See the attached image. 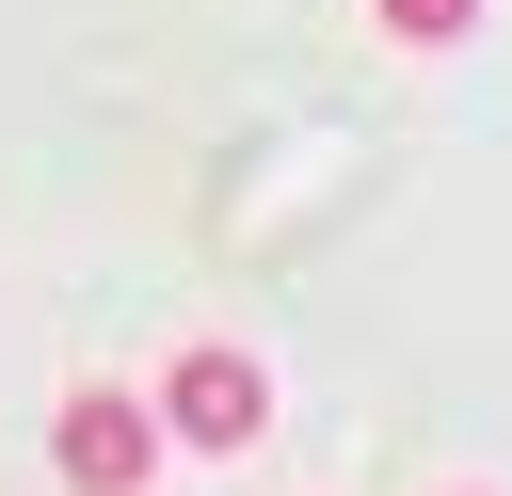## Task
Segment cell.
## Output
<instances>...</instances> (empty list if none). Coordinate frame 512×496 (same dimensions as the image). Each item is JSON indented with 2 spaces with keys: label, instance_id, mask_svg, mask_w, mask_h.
Returning a JSON list of instances; mask_svg holds the SVG:
<instances>
[{
  "label": "cell",
  "instance_id": "4",
  "mask_svg": "<svg viewBox=\"0 0 512 496\" xmlns=\"http://www.w3.org/2000/svg\"><path fill=\"white\" fill-rule=\"evenodd\" d=\"M448 496H496V480H448Z\"/></svg>",
  "mask_w": 512,
  "mask_h": 496
},
{
  "label": "cell",
  "instance_id": "2",
  "mask_svg": "<svg viewBox=\"0 0 512 496\" xmlns=\"http://www.w3.org/2000/svg\"><path fill=\"white\" fill-rule=\"evenodd\" d=\"M48 464H64V496H144L176 448H160V416H144L128 384H64V400H48Z\"/></svg>",
  "mask_w": 512,
  "mask_h": 496
},
{
  "label": "cell",
  "instance_id": "1",
  "mask_svg": "<svg viewBox=\"0 0 512 496\" xmlns=\"http://www.w3.org/2000/svg\"><path fill=\"white\" fill-rule=\"evenodd\" d=\"M144 416H160V448H192V464H240V448L272 432V368H256L240 336H192V352L160 368V400H144Z\"/></svg>",
  "mask_w": 512,
  "mask_h": 496
},
{
  "label": "cell",
  "instance_id": "3",
  "mask_svg": "<svg viewBox=\"0 0 512 496\" xmlns=\"http://www.w3.org/2000/svg\"><path fill=\"white\" fill-rule=\"evenodd\" d=\"M368 16H384L400 48H464V32H480V0H368Z\"/></svg>",
  "mask_w": 512,
  "mask_h": 496
}]
</instances>
